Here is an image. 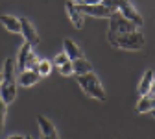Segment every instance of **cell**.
I'll return each instance as SVG.
<instances>
[{"label": "cell", "instance_id": "cell-1", "mask_svg": "<svg viewBox=\"0 0 155 139\" xmlns=\"http://www.w3.org/2000/svg\"><path fill=\"white\" fill-rule=\"evenodd\" d=\"M109 43L122 50H140L144 48V35L139 30L126 32V33H107Z\"/></svg>", "mask_w": 155, "mask_h": 139}, {"label": "cell", "instance_id": "cell-2", "mask_svg": "<svg viewBox=\"0 0 155 139\" xmlns=\"http://www.w3.org/2000/svg\"><path fill=\"white\" fill-rule=\"evenodd\" d=\"M76 80H78V84H80V87L83 89V93L87 96H92V98H96V100H100V102H104L107 98V95H105V91H104V87H102V84L98 80V76H96L92 71L85 72V74H76Z\"/></svg>", "mask_w": 155, "mask_h": 139}, {"label": "cell", "instance_id": "cell-3", "mask_svg": "<svg viewBox=\"0 0 155 139\" xmlns=\"http://www.w3.org/2000/svg\"><path fill=\"white\" fill-rule=\"evenodd\" d=\"M102 4L111 8V9H116V11H120L126 19H129V21L137 26V28H142L144 21H142V17L137 13V9H135L131 4H129V0H102Z\"/></svg>", "mask_w": 155, "mask_h": 139}, {"label": "cell", "instance_id": "cell-4", "mask_svg": "<svg viewBox=\"0 0 155 139\" xmlns=\"http://www.w3.org/2000/svg\"><path fill=\"white\" fill-rule=\"evenodd\" d=\"M133 30H139L129 19H126L120 11H113L109 15V33H126V32H133Z\"/></svg>", "mask_w": 155, "mask_h": 139}, {"label": "cell", "instance_id": "cell-5", "mask_svg": "<svg viewBox=\"0 0 155 139\" xmlns=\"http://www.w3.org/2000/svg\"><path fill=\"white\" fill-rule=\"evenodd\" d=\"M76 8H78V11H80L81 15H92V17H107V19H109V15L114 11V9H111V8L104 6L102 2H100V4H76Z\"/></svg>", "mask_w": 155, "mask_h": 139}, {"label": "cell", "instance_id": "cell-6", "mask_svg": "<svg viewBox=\"0 0 155 139\" xmlns=\"http://www.w3.org/2000/svg\"><path fill=\"white\" fill-rule=\"evenodd\" d=\"M21 33L24 35V39L31 45V47H37L39 45V35L35 32V28L31 26V23L28 19H21Z\"/></svg>", "mask_w": 155, "mask_h": 139}, {"label": "cell", "instance_id": "cell-7", "mask_svg": "<svg viewBox=\"0 0 155 139\" xmlns=\"http://www.w3.org/2000/svg\"><path fill=\"white\" fill-rule=\"evenodd\" d=\"M17 96V85L15 82H9V80H4L2 78V84H0V98L6 102V104H11Z\"/></svg>", "mask_w": 155, "mask_h": 139}, {"label": "cell", "instance_id": "cell-8", "mask_svg": "<svg viewBox=\"0 0 155 139\" xmlns=\"http://www.w3.org/2000/svg\"><path fill=\"white\" fill-rule=\"evenodd\" d=\"M65 8H67V13H68V17H70V21L74 23V26H76L78 30H81V28H83V15L78 11L76 4L72 2V0H67Z\"/></svg>", "mask_w": 155, "mask_h": 139}, {"label": "cell", "instance_id": "cell-9", "mask_svg": "<svg viewBox=\"0 0 155 139\" xmlns=\"http://www.w3.org/2000/svg\"><path fill=\"white\" fill-rule=\"evenodd\" d=\"M155 108V98H153V89H150L146 95L140 96V100L137 104V111L139 113H148V111H153Z\"/></svg>", "mask_w": 155, "mask_h": 139}, {"label": "cell", "instance_id": "cell-10", "mask_svg": "<svg viewBox=\"0 0 155 139\" xmlns=\"http://www.w3.org/2000/svg\"><path fill=\"white\" fill-rule=\"evenodd\" d=\"M37 123H39V128H41V135L43 137H50V139L57 137V132H55L54 124L48 121V119H45L43 115H37Z\"/></svg>", "mask_w": 155, "mask_h": 139}, {"label": "cell", "instance_id": "cell-11", "mask_svg": "<svg viewBox=\"0 0 155 139\" xmlns=\"http://www.w3.org/2000/svg\"><path fill=\"white\" fill-rule=\"evenodd\" d=\"M39 80H41V74H39L37 71H30V69H26V71H22V72H21L18 84H21L22 87H30V85L37 84Z\"/></svg>", "mask_w": 155, "mask_h": 139}, {"label": "cell", "instance_id": "cell-12", "mask_svg": "<svg viewBox=\"0 0 155 139\" xmlns=\"http://www.w3.org/2000/svg\"><path fill=\"white\" fill-rule=\"evenodd\" d=\"M0 23L6 26V30L13 33H21V19H15L11 15H0Z\"/></svg>", "mask_w": 155, "mask_h": 139}, {"label": "cell", "instance_id": "cell-13", "mask_svg": "<svg viewBox=\"0 0 155 139\" xmlns=\"http://www.w3.org/2000/svg\"><path fill=\"white\" fill-rule=\"evenodd\" d=\"M72 67H74V72H76V74H85V72H91V71H92L91 61H89V59H85L83 56L72 59Z\"/></svg>", "mask_w": 155, "mask_h": 139}, {"label": "cell", "instance_id": "cell-14", "mask_svg": "<svg viewBox=\"0 0 155 139\" xmlns=\"http://www.w3.org/2000/svg\"><path fill=\"white\" fill-rule=\"evenodd\" d=\"M63 47H65V54L68 56V59H76V57H81V50L78 48V45L74 41H70V39H65L63 41Z\"/></svg>", "mask_w": 155, "mask_h": 139}, {"label": "cell", "instance_id": "cell-15", "mask_svg": "<svg viewBox=\"0 0 155 139\" xmlns=\"http://www.w3.org/2000/svg\"><path fill=\"white\" fill-rule=\"evenodd\" d=\"M150 89H153V71H151V69L146 71L144 78L140 80V84H139V93H140V95H146Z\"/></svg>", "mask_w": 155, "mask_h": 139}, {"label": "cell", "instance_id": "cell-16", "mask_svg": "<svg viewBox=\"0 0 155 139\" xmlns=\"http://www.w3.org/2000/svg\"><path fill=\"white\" fill-rule=\"evenodd\" d=\"M31 52V45L26 41L24 45H22V48H21V52H18V61H17V67H18V71H26V59H28V54Z\"/></svg>", "mask_w": 155, "mask_h": 139}, {"label": "cell", "instance_id": "cell-17", "mask_svg": "<svg viewBox=\"0 0 155 139\" xmlns=\"http://www.w3.org/2000/svg\"><path fill=\"white\" fill-rule=\"evenodd\" d=\"M13 59H6V65H4V80H9V82H15V72H13Z\"/></svg>", "mask_w": 155, "mask_h": 139}, {"label": "cell", "instance_id": "cell-18", "mask_svg": "<svg viewBox=\"0 0 155 139\" xmlns=\"http://www.w3.org/2000/svg\"><path fill=\"white\" fill-rule=\"evenodd\" d=\"M50 71H52V65H50L48 61H39V65H37V72L41 74V76L50 74Z\"/></svg>", "mask_w": 155, "mask_h": 139}, {"label": "cell", "instance_id": "cell-19", "mask_svg": "<svg viewBox=\"0 0 155 139\" xmlns=\"http://www.w3.org/2000/svg\"><path fill=\"white\" fill-rule=\"evenodd\" d=\"M37 65H39V61H37L35 54L30 52V54H28V59H26V69H30V71H37Z\"/></svg>", "mask_w": 155, "mask_h": 139}, {"label": "cell", "instance_id": "cell-20", "mask_svg": "<svg viewBox=\"0 0 155 139\" xmlns=\"http://www.w3.org/2000/svg\"><path fill=\"white\" fill-rule=\"evenodd\" d=\"M59 72H61L63 76H68V74H72V72H74V67H72V59H68V61H65L63 65H59Z\"/></svg>", "mask_w": 155, "mask_h": 139}, {"label": "cell", "instance_id": "cell-21", "mask_svg": "<svg viewBox=\"0 0 155 139\" xmlns=\"http://www.w3.org/2000/svg\"><path fill=\"white\" fill-rule=\"evenodd\" d=\"M6 108H8V104L0 98V134H2V130H4V117H6Z\"/></svg>", "mask_w": 155, "mask_h": 139}, {"label": "cell", "instance_id": "cell-22", "mask_svg": "<svg viewBox=\"0 0 155 139\" xmlns=\"http://www.w3.org/2000/svg\"><path fill=\"white\" fill-rule=\"evenodd\" d=\"M65 61H68V56L63 52V54H59V56H55V59H54V63L57 65V67H59V65H63Z\"/></svg>", "mask_w": 155, "mask_h": 139}, {"label": "cell", "instance_id": "cell-23", "mask_svg": "<svg viewBox=\"0 0 155 139\" xmlns=\"http://www.w3.org/2000/svg\"><path fill=\"white\" fill-rule=\"evenodd\" d=\"M100 2H102V0H83L81 4H100Z\"/></svg>", "mask_w": 155, "mask_h": 139}, {"label": "cell", "instance_id": "cell-24", "mask_svg": "<svg viewBox=\"0 0 155 139\" xmlns=\"http://www.w3.org/2000/svg\"><path fill=\"white\" fill-rule=\"evenodd\" d=\"M72 2H74V4H81V2H83V0H72Z\"/></svg>", "mask_w": 155, "mask_h": 139}, {"label": "cell", "instance_id": "cell-25", "mask_svg": "<svg viewBox=\"0 0 155 139\" xmlns=\"http://www.w3.org/2000/svg\"><path fill=\"white\" fill-rule=\"evenodd\" d=\"M2 78H4V76H2V74H0V84H2Z\"/></svg>", "mask_w": 155, "mask_h": 139}]
</instances>
